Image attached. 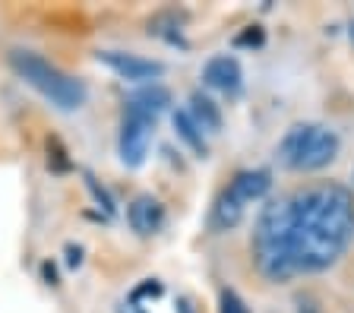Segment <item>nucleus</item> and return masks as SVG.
<instances>
[{"instance_id": "1", "label": "nucleus", "mask_w": 354, "mask_h": 313, "mask_svg": "<svg viewBox=\"0 0 354 313\" xmlns=\"http://www.w3.org/2000/svg\"><path fill=\"white\" fill-rule=\"evenodd\" d=\"M354 240V193L335 180L266 202L253 228V263L269 282L335 266Z\"/></svg>"}, {"instance_id": "2", "label": "nucleus", "mask_w": 354, "mask_h": 313, "mask_svg": "<svg viewBox=\"0 0 354 313\" xmlns=\"http://www.w3.org/2000/svg\"><path fill=\"white\" fill-rule=\"evenodd\" d=\"M10 67L16 70V76H22L32 89L41 92L60 111H80L88 98L86 86L80 79L57 70L51 60H44L35 51H10Z\"/></svg>"}, {"instance_id": "3", "label": "nucleus", "mask_w": 354, "mask_h": 313, "mask_svg": "<svg viewBox=\"0 0 354 313\" xmlns=\"http://www.w3.org/2000/svg\"><path fill=\"white\" fill-rule=\"evenodd\" d=\"M339 155V136L323 124H295L279 142V162L291 171H319Z\"/></svg>"}, {"instance_id": "4", "label": "nucleus", "mask_w": 354, "mask_h": 313, "mask_svg": "<svg viewBox=\"0 0 354 313\" xmlns=\"http://www.w3.org/2000/svg\"><path fill=\"white\" fill-rule=\"evenodd\" d=\"M269 187H272V174L266 171V168H257V171H237L234 180L228 184V190H221L218 200L212 206V228L215 231H231L237 228L247 212V206L257 200H263L269 193Z\"/></svg>"}, {"instance_id": "5", "label": "nucleus", "mask_w": 354, "mask_h": 313, "mask_svg": "<svg viewBox=\"0 0 354 313\" xmlns=\"http://www.w3.org/2000/svg\"><path fill=\"white\" fill-rule=\"evenodd\" d=\"M155 133V120L152 117H140V114H124V124H120V136H118V152L120 162L127 168H140L146 162L149 142Z\"/></svg>"}, {"instance_id": "6", "label": "nucleus", "mask_w": 354, "mask_h": 313, "mask_svg": "<svg viewBox=\"0 0 354 313\" xmlns=\"http://www.w3.org/2000/svg\"><path fill=\"white\" fill-rule=\"evenodd\" d=\"M104 67H111L120 79H130V82H146V79H158L165 73V67L158 60H146V57H136V54H124V51H102L98 54Z\"/></svg>"}, {"instance_id": "7", "label": "nucleus", "mask_w": 354, "mask_h": 313, "mask_svg": "<svg viewBox=\"0 0 354 313\" xmlns=\"http://www.w3.org/2000/svg\"><path fill=\"white\" fill-rule=\"evenodd\" d=\"M127 222H130V228L136 234H142V238L158 234L165 225V206L155 200L152 193H140L127 206Z\"/></svg>"}, {"instance_id": "8", "label": "nucleus", "mask_w": 354, "mask_h": 313, "mask_svg": "<svg viewBox=\"0 0 354 313\" xmlns=\"http://www.w3.org/2000/svg\"><path fill=\"white\" fill-rule=\"evenodd\" d=\"M241 64H237L234 57H228V54H218V57H212L203 67V82L206 86H212V89L225 92V95H237L241 92Z\"/></svg>"}, {"instance_id": "9", "label": "nucleus", "mask_w": 354, "mask_h": 313, "mask_svg": "<svg viewBox=\"0 0 354 313\" xmlns=\"http://www.w3.org/2000/svg\"><path fill=\"white\" fill-rule=\"evenodd\" d=\"M168 104H171V92L165 89V86H158V82H149V86H142V89H136V92L127 95L124 114H140V117L155 120Z\"/></svg>"}, {"instance_id": "10", "label": "nucleus", "mask_w": 354, "mask_h": 313, "mask_svg": "<svg viewBox=\"0 0 354 313\" xmlns=\"http://www.w3.org/2000/svg\"><path fill=\"white\" fill-rule=\"evenodd\" d=\"M187 114H190L193 124H196L203 133H218L221 130V108L209 95H203V92H193L190 95V108H187Z\"/></svg>"}, {"instance_id": "11", "label": "nucleus", "mask_w": 354, "mask_h": 313, "mask_svg": "<svg viewBox=\"0 0 354 313\" xmlns=\"http://www.w3.org/2000/svg\"><path fill=\"white\" fill-rule=\"evenodd\" d=\"M174 130H177V136L187 142L193 149V155L196 158H206L209 155V142H206V136H203V130L193 124V117L187 111H174Z\"/></svg>"}, {"instance_id": "12", "label": "nucleus", "mask_w": 354, "mask_h": 313, "mask_svg": "<svg viewBox=\"0 0 354 313\" xmlns=\"http://www.w3.org/2000/svg\"><path fill=\"white\" fill-rule=\"evenodd\" d=\"M187 16L177 13V10H165L158 13L155 19H149V35H158V38H168L171 45H184L180 41V23H184Z\"/></svg>"}, {"instance_id": "13", "label": "nucleus", "mask_w": 354, "mask_h": 313, "mask_svg": "<svg viewBox=\"0 0 354 313\" xmlns=\"http://www.w3.org/2000/svg\"><path fill=\"white\" fill-rule=\"evenodd\" d=\"M48 168L51 171H57V174H64V171H70L73 164H70V158H66V149L60 146V140H48Z\"/></svg>"}, {"instance_id": "14", "label": "nucleus", "mask_w": 354, "mask_h": 313, "mask_svg": "<svg viewBox=\"0 0 354 313\" xmlns=\"http://www.w3.org/2000/svg\"><path fill=\"white\" fill-rule=\"evenodd\" d=\"M218 313H250V310H247V304L237 298L234 291L225 288V291L218 294Z\"/></svg>"}, {"instance_id": "15", "label": "nucleus", "mask_w": 354, "mask_h": 313, "mask_svg": "<svg viewBox=\"0 0 354 313\" xmlns=\"http://www.w3.org/2000/svg\"><path fill=\"white\" fill-rule=\"evenodd\" d=\"M263 41H266V35H263V29H259V26H250L247 32H241V35L234 38L237 48H259Z\"/></svg>"}, {"instance_id": "16", "label": "nucleus", "mask_w": 354, "mask_h": 313, "mask_svg": "<svg viewBox=\"0 0 354 313\" xmlns=\"http://www.w3.org/2000/svg\"><path fill=\"white\" fill-rule=\"evenodd\" d=\"M86 184H88V190H92V196H95V200L104 206V212L111 216V212H114V200L108 196V190H104V187H98V180L92 178V174H86Z\"/></svg>"}, {"instance_id": "17", "label": "nucleus", "mask_w": 354, "mask_h": 313, "mask_svg": "<svg viewBox=\"0 0 354 313\" xmlns=\"http://www.w3.org/2000/svg\"><path fill=\"white\" fill-rule=\"evenodd\" d=\"M158 294H162V282H155V278H149V282H142L140 288L133 291V304H140L142 298H158Z\"/></svg>"}, {"instance_id": "18", "label": "nucleus", "mask_w": 354, "mask_h": 313, "mask_svg": "<svg viewBox=\"0 0 354 313\" xmlns=\"http://www.w3.org/2000/svg\"><path fill=\"white\" fill-rule=\"evenodd\" d=\"M41 276H44V282H48V285H57L60 282V278H57V266H54L51 260L41 263Z\"/></svg>"}, {"instance_id": "19", "label": "nucleus", "mask_w": 354, "mask_h": 313, "mask_svg": "<svg viewBox=\"0 0 354 313\" xmlns=\"http://www.w3.org/2000/svg\"><path fill=\"white\" fill-rule=\"evenodd\" d=\"M66 263H70V266H80L82 263V247H76V244H66Z\"/></svg>"}, {"instance_id": "20", "label": "nucleus", "mask_w": 354, "mask_h": 313, "mask_svg": "<svg viewBox=\"0 0 354 313\" xmlns=\"http://www.w3.org/2000/svg\"><path fill=\"white\" fill-rule=\"evenodd\" d=\"M301 313H317V310H313V304H301Z\"/></svg>"}, {"instance_id": "21", "label": "nucleus", "mask_w": 354, "mask_h": 313, "mask_svg": "<svg viewBox=\"0 0 354 313\" xmlns=\"http://www.w3.org/2000/svg\"><path fill=\"white\" fill-rule=\"evenodd\" d=\"M177 307H180V313H190V304H187V301H180Z\"/></svg>"}, {"instance_id": "22", "label": "nucleus", "mask_w": 354, "mask_h": 313, "mask_svg": "<svg viewBox=\"0 0 354 313\" xmlns=\"http://www.w3.org/2000/svg\"><path fill=\"white\" fill-rule=\"evenodd\" d=\"M136 313H146V310H142V307H136Z\"/></svg>"}]
</instances>
